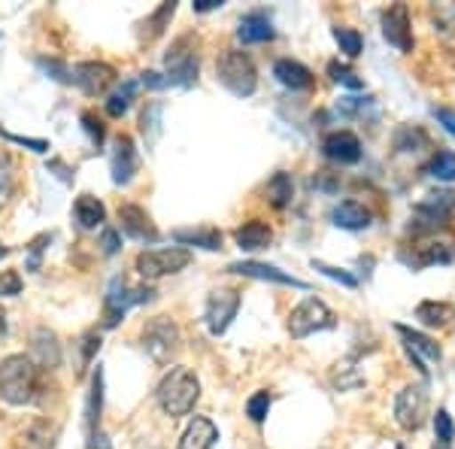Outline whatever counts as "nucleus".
Wrapping results in <instances>:
<instances>
[{"instance_id":"nucleus-1","label":"nucleus","mask_w":455,"mask_h":449,"mask_svg":"<svg viewBox=\"0 0 455 449\" xmlns=\"http://www.w3.org/2000/svg\"><path fill=\"white\" fill-rule=\"evenodd\" d=\"M40 371L28 356H6L0 362V401L12 407H28L40 397Z\"/></svg>"},{"instance_id":"nucleus-2","label":"nucleus","mask_w":455,"mask_h":449,"mask_svg":"<svg viewBox=\"0 0 455 449\" xmlns=\"http://www.w3.org/2000/svg\"><path fill=\"white\" fill-rule=\"evenodd\" d=\"M197 397H201V382H197V377L188 367H171L156 389L158 407L173 419L192 413Z\"/></svg>"},{"instance_id":"nucleus-3","label":"nucleus","mask_w":455,"mask_h":449,"mask_svg":"<svg viewBox=\"0 0 455 449\" xmlns=\"http://www.w3.org/2000/svg\"><path fill=\"white\" fill-rule=\"evenodd\" d=\"M216 79L231 94H237V98H249V94H255V88H259L255 61L246 52H240V49H225L222 58L216 61Z\"/></svg>"},{"instance_id":"nucleus-4","label":"nucleus","mask_w":455,"mask_h":449,"mask_svg":"<svg viewBox=\"0 0 455 449\" xmlns=\"http://www.w3.org/2000/svg\"><path fill=\"white\" fill-rule=\"evenodd\" d=\"M140 343H143L146 356H149L156 365H171L182 349V334H180V328H176L173 319H167V316H156V319H149L143 325Z\"/></svg>"},{"instance_id":"nucleus-5","label":"nucleus","mask_w":455,"mask_h":449,"mask_svg":"<svg viewBox=\"0 0 455 449\" xmlns=\"http://www.w3.org/2000/svg\"><path fill=\"white\" fill-rule=\"evenodd\" d=\"M197 36L195 34H182L180 40L171 43V49H167L164 55V79L167 85H195L197 83V70H201V58H197Z\"/></svg>"},{"instance_id":"nucleus-6","label":"nucleus","mask_w":455,"mask_h":449,"mask_svg":"<svg viewBox=\"0 0 455 449\" xmlns=\"http://www.w3.org/2000/svg\"><path fill=\"white\" fill-rule=\"evenodd\" d=\"M149 301H156V289H149V285H131L128 279L116 277L104 298V328H116L131 307L149 304Z\"/></svg>"},{"instance_id":"nucleus-7","label":"nucleus","mask_w":455,"mask_h":449,"mask_svg":"<svg viewBox=\"0 0 455 449\" xmlns=\"http://www.w3.org/2000/svg\"><path fill=\"white\" fill-rule=\"evenodd\" d=\"M192 264V253L182 246H171V249H143L134 261V270L143 279H161V277H171L180 274L182 268Z\"/></svg>"},{"instance_id":"nucleus-8","label":"nucleus","mask_w":455,"mask_h":449,"mask_svg":"<svg viewBox=\"0 0 455 449\" xmlns=\"http://www.w3.org/2000/svg\"><path fill=\"white\" fill-rule=\"evenodd\" d=\"M334 325H337L334 313L328 310L325 301H319V298L300 301L295 310L289 313V334L295 337V341H304V337L315 334V331H328Z\"/></svg>"},{"instance_id":"nucleus-9","label":"nucleus","mask_w":455,"mask_h":449,"mask_svg":"<svg viewBox=\"0 0 455 449\" xmlns=\"http://www.w3.org/2000/svg\"><path fill=\"white\" fill-rule=\"evenodd\" d=\"M395 419L403 431H419L428 419V389L425 386H403L395 397Z\"/></svg>"},{"instance_id":"nucleus-10","label":"nucleus","mask_w":455,"mask_h":449,"mask_svg":"<svg viewBox=\"0 0 455 449\" xmlns=\"http://www.w3.org/2000/svg\"><path fill=\"white\" fill-rule=\"evenodd\" d=\"M240 310V292L237 289H212L204 307V322H207L210 334L219 337L225 334L228 325L234 322V316Z\"/></svg>"},{"instance_id":"nucleus-11","label":"nucleus","mask_w":455,"mask_h":449,"mask_svg":"<svg viewBox=\"0 0 455 449\" xmlns=\"http://www.w3.org/2000/svg\"><path fill=\"white\" fill-rule=\"evenodd\" d=\"M422 237L410 246H403L401 259L410 264V268H428V264H446L452 261V246L446 240H437L431 231H419Z\"/></svg>"},{"instance_id":"nucleus-12","label":"nucleus","mask_w":455,"mask_h":449,"mask_svg":"<svg viewBox=\"0 0 455 449\" xmlns=\"http://www.w3.org/2000/svg\"><path fill=\"white\" fill-rule=\"evenodd\" d=\"M73 83L88 98H98V94H104L116 83V68L107 61H83L73 68Z\"/></svg>"},{"instance_id":"nucleus-13","label":"nucleus","mask_w":455,"mask_h":449,"mask_svg":"<svg viewBox=\"0 0 455 449\" xmlns=\"http://www.w3.org/2000/svg\"><path fill=\"white\" fill-rule=\"evenodd\" d=\"M383 36L392 43L398 52H413V28H410V10L407 4H392L383 12Z\"/></svg>"},{"instance_id":"nucleus-14","label":"nucleus","mask_w":455,"mask_h":449,"mask_svg":"<svg viewBox=\"0 0 455 449\" xmlns=\"http://www.w3.org/2000/svg\"><path fill=\"white\" fill-rule=\"evenodd\" d=\"M137 167H140V156L134 149V140L128 134H119L113 140V152H109V171H113L116 186H128L134 180Z\"/></svg>"},{"instance_id":"nucleus-15","label":"nucleus","mask_w":455,"mask_h":449,"mask_svg":"<svg viewBox=\"0 0 455 449\" xmlns=\"http://www.w3.org/2000/svg\"><path fill=\"white\" fill-rule=\"evenodd\" d=\"M119 231L140 243H156L161 237L152 216L143 207H137V204H122L119 207Z\"/></svg>"},{"instance_id":"nucleus-16","label":"nucleus","mask_w":455,"mask_h":449,"mask_svg":"<svg viewBox=\"0 0 455 449\" xmlns=\"http://www.w3.org/2000/svg\"><path fill=\"white\" fill-rule=\"evenodd\" d=\"M455 212V191H431L425 195L419 204H416V216L425 219V228L419 231H435L437 225H446Z\"/></svg>"},{"instance_id":"nucleus-17","label":"nucleus","mask_w":455,"mask_h":449,"mask_svg":"<svg viewBox=\"0 0 455 449\" xmlns=\"http://www.w3.org/2000/svg\"><path fill=\"white\" fill-rule=\"evenodd\" d=\"M28 358L34 362L36 371H55L61 365V343H58V334L49 328H36L31 334V352Z\"/></svg>"},{"instance_id":"nucleus-18","label":"nucleus","mask_w":455,"mask_h":449,"mask_svg":"<svg viewBox=\"0 0 455 449\" xmlns=\"http://www.w3.org/2000/svg\"><path fill=\"white\" fill-rule=\"evenodd\" d=\"M322 156L334 164H355L362 158V140H358L352 131H334L322 140Z\"/></svg>"},{"instance_id":"nucleus-19","label":"nucleus","mask_w":455,"mask_h":449,"mask_svg":"<svg viewBox=\"0 0 455 449\" xmlns=\"http://www.w3.org/2000/svg\"><path fill=\"white\" fill-rule=\"evenodd\" d=\"M228 270L237 277H249V279H264V283H276V285H291V289H307L304 279L285 274V270L274 268V264H261V261H237L228 264Z\"/></svg>"},{"instance_id":"nucleus-20","label":"nucleus","mask_w":455,"mask_h":449,"mask_svg":"<svg viewBox=\"0 0 455 449\" xmlns=\"http://www.w3.org/2000/svg\"><path fill=\"white\" fill-rule=\"evenodd\" d=\"M398 334L403 337V346H407V352H410V358H413V365H416V371L422 373V377H428V367H425L422 362V356L428 358V362H440V346L431 341V337H425L419 334V331H413V328H407V325H398Z\"/></svg>"},{"instance_id":"nucleus-21","label":"nucleus","mask_w":455,"mask_h":449,"mask_svg":"<svg viewBox=\"0 0 455 449\" xmlns=\"http://www.w3.org/2000/svg\"><path fill=\"white\" fill-rule=\"evenodd\" d=\"M237 36H240V43H246V46H255V43H270L276 36V31H274V21H270L267 12L255 10L240 19Z\"/></svg>"},{"instance_id":"nucleus-22","label":"nucleus","mask_w":455,"mask_h":449,"mask_svg":"<svg viewBox=\"0 0 455 449\" xmlns=\"http://www.w3.org/2000/svg\"><path fill=\"white\" fill-rule=\"evenodd\" d=\"M274 76H276V83L291 88V92H310L315 85L313 70L304 68L300 61H291V58H280V61L274 64Z\"/></svg>"},{"instance_id":"nucleus-23","label":"nucleus","mask_w":455,"mask_h":449,"mask_svg":"<svg viewBox=\"0 0 455 449\" xmlns=\"http://www.w3.org/2000/svg\"><path fill=\"white\" fill-rule=\"evenodd\" d=\"M219 440V429L212 425V419L207 416H195L192 422H188V429L182 431L180 437V446L176 449H212Z\"/></svg>"},{"instance_id":"nucleus-24","label":"nucleus","mask_w":455,"mask_h":449,"mask_svg":"<svg viewBox=\"0 0 455 449\" xmlns=\"http://www.w3.org/2000/svg\"><path fill=\"white\" fill-rule=\"evenodd\" d=\"M234 240H237V246L243 249V253H259V249L270 246V240H274V231H270L267 222H259V219H252V222L240 225L237 231H234Z\"/></svg>"},{"instance_id":"nucleus-25","label":"nucleus","mask_w":455,"mask_h":449,"mask_svg":"<svg viewBox=\"0 0 455 449\" xmlns=\"http://www.w3.org/2000/svg\"><path fill=\"white\" fill-rule=\"evenodd\" d=\"M173 240L182 243V246H201L207 253H219L222 249V231L219 228H176Z\"/></svg>"},{"instance_id":"nucleus-26","label":"nucleus","mask_w":455,"mask_h":449,"mask_svg":"<svg viewBox=\"0 0 455 449\" xmlns=\"http://www.w3.org/2000/svg\"><path fill=\"white\" fill-rule=\"evenodd\" d=\"M331 222L337 228H347V231H362L371 225V210L358 201H340L331 210Z\"/></svg>"},{"instance_id":"nucleus-27","label":"nucleus","mask_w":455,"mask_h":449,"mask_svg":"<svg viewBox=\"0 0 455 449\" xmlns=\"http://www.w3.org/2000/svg\"><path fill=\"white\" fill-rule=\"evenodd\" d=\"M73 216H76L79 228L94 231V228H100L107 222V207L94 195H79L76 204H73Z\"/></svg>"},{"instance_id":"nucleus-28","label":"nucleus","mask_w":455,"mask_h":449,"mask_svg":"<svg viewBox=\"0 0 455 449\" xmlns=\"http://www.w3.org/2000/svg\"><path fill=\"white\" fill-rule=\"evenodd\" d=\"M416 319H419L425 328H446L455 319V310L446 301H422V304L416 307Z\"/></svg>"},{"instance_id":"nucleus-29","label":"nucleus","mask_w":455,"mask_h":449,"mask_svg":"<svg viewBox=\"0 0 455 449\" xmlns=\"http://www.w3.org/2000/svg\"><path fill=\"white\" fill-rule=\"evenodd\" d=\"M100 410H104V367L98 365V371H94V377H92V392H88V404H85V425L92 431H98Z\"/></svg>"},{"instance_id":"nucleus-30","label":"nucleus","mask_w":455,"mask_h":449,"mask_svg":"<svg viewBox=\"0 0 455 449\" xmlns=\"http://www.w3.org/2000/svg\"><path fill=\"white\" fill-rule=\"evenodd\" d=\"M264 195H267L270 207L285 210L291 204V197H295V182H291L289 173H274L267 182V188H264Z\"/></svg>"},{"instance_id":"nucleus-31","label":"nucleus","mask_w":455,"mask_h":449,"mask_svg":"<svg viewBox=\"0 0 455 449\" xmlns=\"http://www.w3.org/2000/svg\"><path fill=\"white\" fill-rule=\"evenodd\" d=\"M137 88H140L137 79H124V83L107 98V116H113V119H122V116L131 109V104H134Z\"/></svg>"},{"instance_id":"nucleus-32","label":"nucleus","mask_w":455,"mask_h":449,"mask_svg":"<svg viewBox=\"0 0 455 449\" xmlns=\"http://www.w3.org/2000/svg\"><path fill=\"white\" fill-rule=\"evenodd\" d=\"M173 12H176V4H173V0H171V4H161L158 10L152 12V16L140 25V28H143V31H140L143 40L149 43V40H156L158 34H164V28H167V21L173 19Z\"/></svg>"},{"instance_id":"nucleus-33","label":"nucleus","mask_w":455,"mask_h":449,"mask_svg":"<svg viewBox=\"0 0 455 449\" xmlns=\"http://www.w3.org/2000/svg\"><path fill=\"white\" fill-rule=\"evenodd\" d=\"M334 40H337V46H340V52L347 55V58H358V55H362L364 40H362V34H358L355 28H340V25H337L334 28Z\"/></svg>"},{"instance_id":"nucleus-34","label":"nucleus","mask_w":455,"mask_h":449,"mask_svg":"<svg viewBox=\"0 0 455 449\" xmlns=\"http://www.w3.org/2000/svg\"><path fill=\"white\" fill-rule=\"evenodd\" d=\"M428 173L435 176V180L452 182L455 180V152H437L428 164Z\"/></svg>"},{"instance_id":"nucleus-35","label":"nucleus","mask_w":455,"mask_h":449,"mask_svg":"<svg viewBox=\"0 0 455 449\" xmlns=\"http://www.w3.org/2000/svg\"><path fill=\"white\" fill-rule=\"evenodd\" d=\"M435 434H437V444L452 446V440H455V422H452L450 410L440 407L437 413H435Z\"/></svg>"},{"instance_id":"nucleus-36","label":"nucleus","mask_w":455,"mask_h":449,"mask_svg":"<svg viewBox=\"0 0 455 449\" xmlns=\"http://www.w3.org/2000/svg\"><path fill=\"white\" fill-rule=\"evenodd\" d=\"M270 401H274V397H270V392H255V395L246 401V416L252 419V422H259V425H261L264 419H267Z\"/></svg>"},{"instance_id":"nucleus-37","label":"nucleus","mask_w":455,"mask_h":449,"mask_svg":"<svg viewBox=\"0 0 455 449\" xmlns=\"http://www.w3.org/2000/svg\"><path fill=\"white\" fill-rule=\"evenodd\" d=\"M140 131H143V134H149V137H146L149 143H156V137H158V131H161V104H149V107L143 109Z\"/></svg>"},{"instance_id":"nucleus-38","label":"nucleus","mask_w":455,"mask_h":449,"mask_svg":"<svg viewBox=\"0 0 455 449\" xmlns=\"http://www.w3.org/2000/svg\"><path fill=\"white\" fill-rule=\"evenodd\" d=\"M328 73H331L334 83H340V85H347V88H364L362 76H358V73L352 70V68H347V64H340V61L328 64Z\"/></svg>"},{"instance_id":"nucleus-39","label":"nucleus","mask_w":455,"mask_h":449,"mask_svg":"<svg viewBox=\"0 0 455 449\" xmlns=\"http://www.w3.org/2000/svg\"><path fill=\"white\" fill-rule=\"evenodd\" d=\"M10 195H12V158L10 152L0 149V207H4Z\"/></svg>"},{"instance_id":"nucleus-40","label":"nucleus","mask_w":455,"mask_h":449,"mask_svg":"<svg viewBox=\"0 0 455 449\" xmlns=\"http://www.w3.org/2000/svg\"><path fill=\"white\" fill-rule=\"evenodd\" d=\"M79 122H83L85 134L92 137V143H94V146H100V143H104V137H107V131H104V122H100L98 116L92 113V109H85V113L79 116Z\"/></svg>"},{"instance_id":"nucleus-41","label":"nucleus","mask_w":455,"mask_h":449,"mask_svg":"<svg viewBox=\"0 0 455 449\" xmlns=\"http://www.w3.org/2000/svg\"><path fill=\"white\" fill-rule=\"evenodd\" d=\"M52 240V234H40V237H34L28 243V270L36 274L40 270V259H43V249H46V243Z\"/></svg>"},{"instance_id":"nucleus-42","label":"nucleus","mask_w":455,"mask_h":449,"mask_svg":"<svg viewBox=\"0 0 455 449\" xmlns=\"http://www.w3.org/2000/svg\"><path fill=\"white\" fill-rule=\"evenodd\" d=\"M313 268L319 270V274H325V277L337 279V283H343V285H347V289H355V285H358V279H355V277H352V274H347V270H340V268H331V264L313 261Z\"/></svg>"},{"instance_id":"nucleus-43","label":"nucleus","mask_w":455,"mask_h":449,"mask_svg":"<svg viewBox=\"0 0 455 449\" xmlns=\"http://www.w3.org/2000/svg\"><path fill=\"white\" fill-rule=\"evenodd\" d=\"M21 294V277L16 270H4L0 274V298H16Z\"/></svg>"},{"instance_id":"nucleus-44","label":"nucleus","mask_w":455,"mask_h":449,"mask_svg":"<svg viewBox=\"0 0 455 449\" xmlns=\"http://www.w3.org/2000/svg\"><path fill=\"white\" fill-rule=\"evenodd\" d=\"M36 64H40L46 73H52V79H58V83H73V70L64 68L61 61H52V58H36Z\"/></svg>"},{"instance_id":"nucleus-45","label":"nucleus","mask_w":455,"mask_h":449,"mask_svg":"<svg viewBox=\"0 0 455 449\" xmlns=\"http://www.w3.org/2000/svg\"><path fill=\"white\" fill-rule=\"evenodd\" d=\"M119 246H122L119 231H116V228H104V231H100V249H104V255H116Z\"/></svg>"},{"instance_id":"nucleus-46","label":"nucleus","mask_w":455,"mask_h":449,"mask_svg":"<svg viewBox=\"0 0 455 449\" xmlns=\"http://www.w3.org/2000/svg\"><path fill=\"white\" fill-rule=\"evenodd\" d=\"M98 349H100V334H98V331H85V334H83V362L85 365L92 362Z\"/></svg>"},{"instance_id":"nucleus-47","label":"nucleus","mask_w":455,"mask_h":449,"mask_svg":"<svg viewBox=\"0 0 455 449\" xmlns=\"http://www.w3.org/2000/svg\"><path fill=\"white\" fill-rule=\"evenodd\" d=\"M0 134H4L6 140H12V143H21V146H28V149H34V152H49V143H46V140H31V137H19V134H10V131H4V128H0Z\"/></svg>"},{"instance_id":"nucleus-48","label":"nucleus","mask_w":455,"mask_h":449,"mask_svg":"<svg viewBox=\"0 0 455 449\" xmlns=\"http://www.w3.org/2000/svg\"><path fill=\"white\" fill-rule=\"evenodd\" d=\"M140 85L152 88V92H158V88H167V79H164V73L146 70V73H140Z\"/></svg>"},{"instance_id":"nucleus-49","label":"nucleus","mask_w":455,"mask_h":449,"mask_svg":"<svg viewBox=\"0 0 455 449\" xmlns=\"http://www.w3.org/2000/svg\"><path fill=\"white\" fill-rule=\"evenodd\" d=\"M435 119L443 124L446 131L455 137V109H446V107H440V109H435Z\"/></svg>"},{"instance_id":"nucleus-50","label":"nucleus","mask_w":455,"mask_h":449,"mask_svg":"<svg viewBox=\"0 0 455 449\" xmlns=\"http://www.w3.org/2000/svg\"><path fill=\"white\" fill-rule=\"evenodd\" d=\"M85 449H113V440H109L104 431H92V437H88Z\"/></svg>"},{"instance_id":"nucleus-51","label":"nucleus","mask_w":455,"mask_h":449,"mask_svg":"<svg viewBox=\"0 0 455 449\" xmlns=\"http://www.w3.org/2000/svg\"><path fill=\"white\" fill-rule=\"evenodd\" d=\"M219 6H222V0H195V12H210Z\"/></svg>"},{"instance_id":"nucleus-52","label":"nucleus","mask_w":455,"mask_h":449,"mask_svg":"<svg viewBox=\"0 0 455 449\" xmlns=\"http://www.w3.org/2000/svg\"><path fill=\"white\" fill-rule=\"evenodd\" d=\"M6 337V310L0 307V341Z\"/></svg>"},{"instance_id":"nucleus-53","label":"nucleus","mask_w":455,"mask_h":449,"mask_svg":"<svg viewBox=\"0 0 455 449\" xmlns=\"http://www.w3.org/2000/svg\"><path fill=\"white\" fill-rule=\"evenodd\" d=\"M4 255H10V249H6L4 243H0V259H4Z\"/></svg>"},{"instance_id":"nucleus-54","label":"nucleus","mask_w":455,"mask_h":449,"mask_svg":"<svg viewBox=\"0 0 455 449\" xmlns=\"http://www.w3.org/2000/svg\"><path fill=\"white\" fill-rule=\"evenodd\" d=\"M435 449H450V446H446V444H435Z\"/></svg>"},{"instance_id":"nucleus-55","label":"nucleus","mask_w":455,"mask_h":449,"mask_svg":"<svg viewBox=\"0 0 455 449\" xmlns=\"http://www.w3.org/2000/svg\"><path fill=\"white\" fill-rule=\"evenodd\" d=\"M395 449H407V446H403V444H401V446H395Z\"/></svg>"}]
</instances>
